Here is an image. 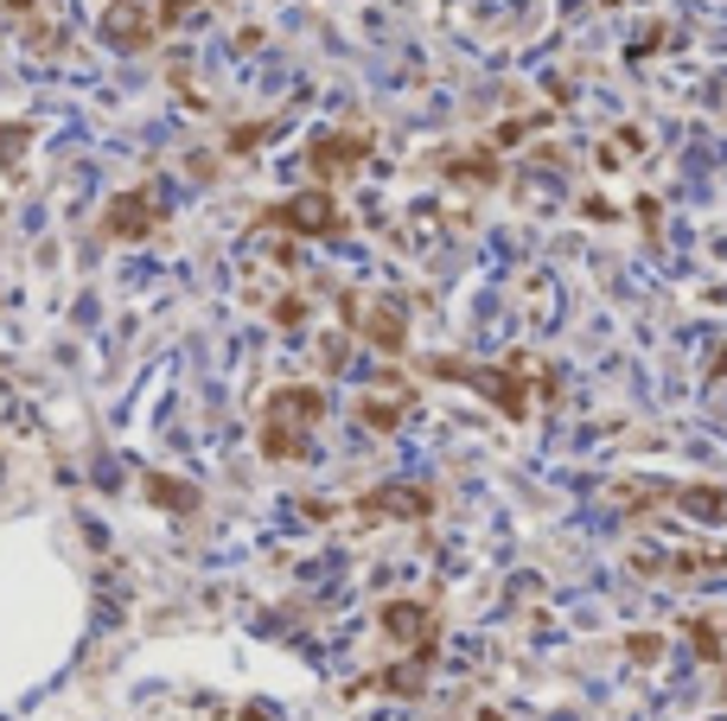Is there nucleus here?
Returning <instances> with one entry per match:
<instances>
[{"label": "nucleus", "instance_id": "nucleus-1", "mask_svg": "<svg viewBox=\"0 0 727 721\" xmlns=\"http://www.w3.org/2000/svg\"><path fill=\"white\" fill-rule=\"evenodd\" d=\"M428 370L434 377H447V384H467L479 389V396H492L498 415H511V422H523L530 415V364L523 358H504V364H460V358H428Z\"/></svg>", "mask_w": 727, "mask_h": 721}, {"label": "nucleus", "instance_id": "nucleus-2", "mask_svg": "<svg viewBox=\"0 0 727 721\" xmlns=\"http://www.w3.org/2000/svg\"><path fill=\"white\" fill-rule=\"evenodd\" d=\"M632 562V575H645V581H664V588H702V581H715V575H727V549H715V542H676V549H632L625 556Z\"/></svg>", "mask_w": 727, "mask_h": 721}, {"label": "nucleus", "instance_id": "nucleus-3", "mask_svg": "<svg viewBox=\"0 0 727 721\" xmlns=\"http://www.w3.org/2000/svg\"><path fill=\"white\" fill-rule=\"evenodd\" d=\"M256 224L287 231V236H332L338 224H345V211H338V199L326 192V185H307V192H294V199H281V205H268Z\"/></svg>", "mask_w": 727, "mask_h": 721}, {"label": "nucleus", "instance_id": "nucleus-4", "mask_svg": "<svg viewBox=\"0 0 727 721\" xmlns=\"http://www.w3.org/2000/svg\"><path fill=\"white\" fill-rule=\"evenodd\" d=\"M0 27L39 58L64 52V13H58V0H0Z\"/></svg>", "mask_w": 727, "mask_h": 721}, {"label": "nucleus", "instance_id": "nucleus-5", "mask_svg": "<svg viewBox=\"0 0 727 721\" xmlns=\"http://www.w3.org/2000/svg\"><path fill=\"white\" fill-rule=\"evenodd\" d=\"M160 217H166L160 185H129V192H115L103 205V224H96V231H103L109 243H141V236H154Z\"/></svg>", "mask_w": 727, "mask_h": 721}, {"label": "nucleus", "instance_id": "nucleus-6", "mask_svg": "<svg viewBox=\"0 0 727 721\" xmlns=\"http://www.w3.org/2000/svg\"><path fill=\"white\" fill-rule=\"evenodd\" d=\"M319 422H326V389H313V384H281V389H268V403H262V428H281V435L313 440Z\"/></svg>", "mask_w": 727, "mask_h": 721}, {"label": "nucleus", "instance_id": "nucleus-7", "mask_svg": "<svg viewBox=\"0 0 727 721\" xmlns=\"http://www.w3.org/2000/svg\"><path fill=\"white\" fill-rule=\"evenodd\" d=\"M364 160H370V129H332V134H319V141L307 148V173L332 192V180L364 173Z\"/></svg>", "mask_w": 727, "mask_h": 721}, {"label": "nucleus", "instance_id": "nucleus-8", "mask_svg": "<svg viewBox=\"0 0 727 721\" xmlns=\"http://www.w3.org/2000/svg\"><path fill=\"white\" fill-rule=\"evenodd\" d=\"M345 319H351V333L364 345H377L383 358H396L402 345H409V326H402V307L396 301H358V294H345Z\"/></svg>", "mask_w": 727, "mask_h": 721}, {"label": "nucleus", "instance_id": "nucleus-9", "mask_svg": "<svg viewBox=\"0 0 727 721\" xmlns=\"http://www.w3.org/2000/svg\"><path fill=\"white\" fill-rule=\"evenodd\" d=\"M428 166H434L447 185H460V192H492V185L504 180L492 141H479V148H447V154H434Z\"/></svg>", "mask_w": 727, "mask_h": 721}, {"label": "nucleus", "instance_id": "nucleus-10", "mask_svg": "<svg viewBox=\"0 0 727 721\" xmlns=\"http://www.w3.org/2000/svg\"><path fill=\"white\" fill-rule=\"evenodd\" d=\"M377 626H383L396 644H409L416 658H421V651H434V632H441V619H434V607H428V600H390Z\"/></svg>", "mask_w": 727, "mask_h": 721}, {"label": "nucleus", "instance_id": "nucleus-11", "mask_svg": "<svg viewBox=\"0 0 727 721\" xmlns=\"http://www.w3.org/2000/svg\"><path fill=\"white\" fill-rule=\"evenodd\" d=\"M434 511V491L428 486H377V491H364L358 498V517H428Z\"/></svg>", "mask_w": 727, "mask_h": 721}, {"label": "nucleus", "instance_id": "nucleus-12", "mask_svg": "<svg viewBox=\"0 0 727 721\" xmlns=\"http://www.w3.org/2000/svg\"><path fill=\"white\" fill-rule=\"evenodd\" d=\"M103 39L115 45V52H147V45L160 39V32H154V13H141V7H129V0H122V7H109V13H103Z\"/></svg>", "mask_w": 727, "mask_h": 721}, {"label": "nucleus", "instance_id": "nucleus-13", "mask_svg": "<svg viewBox=\"0 0 727 721\" xmlns=\"http://www.w3.org/2000/svg\"><path fill=\"white\" fill-rule=\"evenodd\" d=\"M39 141V122H0V173L27 180V148Z\"/></svg>", "mask_w": 727, "mask_h": 721}, {"label": "nucleus", "instance_id": "nucleus-14", "mask_svg": "<svg viewBox=\"0 0 727 721\" xmlns=\"http://www.w3.org/2000/svg\"><path fill=\"white\" fill-rule=\"evenodd\" d=\"M670 505H683V511L702 517V524H721V517H727V491H715V486H676Z\"/></svg>", "mask_w": 727, "mask_h": 721}, {"label": "nucleus", "instance_id": "nucleus-15", "mask_svg": "<svg viewBox=\"0 0 727 721\" xmlns=\"http://www.w3.org/2000/svg\"><path fill=\"white\" fill-rule=\"evenodd\" d=\"M632 154H645V129H632V122H625L620 134H606V141H600V173H620Z\"/></svg>", "mask_w": 727, "mask_h": 721}, {"label": "nucleus", "instance_id": "nucleus-16", "mask_svg": "<svg viewBox=\"0 0 727 721\" xmlns=\"http://www.w3.org/2000/svg\"><path fill=\"white\" fill-rule=\"evenodd\" d=\"M358 422H364V428H377V435H390L396 422H402V403H390V396H364Z\"/></svg>", "mask_w": 727, "mask_h": 721}, {"label": "nucleus", "instance_id": "nucleus-17", "mask_svg": "<svg viewBox=\"0 0 727 721\" xmlns=\"http://www.w3.org/2000/svg\"><path fill=\"white\" fill-rule=\"evenodd\" d=\"M147 498H154V505H173V511H192V505H198V491L180 486V479H166V473L147 479Z\"/></svg>", "mask_w": 727, "mask_h": 721}, {"label": "nucleus", "instance_id": "nucleus-18", "mask_svg": "<svg viewBox=\"0 0 727 721\" xmlns=\"http://www.w3.org/2000/svg\"><path fill=\"white\" fill-rule=\"evenodd\" d=\"M543 129H549V115H511V122H498L492 148H523L530 134H543Z\"/></svg>", "mask_w": 727, "mask_h": 721}, {"label": "nucleus", "instance_id": "nucleus-19", "mask_svg": "<svg viewBox=\"0 0 727 721\" xmlns=\"http://www.w3.org/2000/svg\"><path fill=\"white\" fill-rule=\"evenodd\" d=\"M275 134H281V122H243L231 134V154H256L262 141H275Z\"/></svg>", "mask_w": 727, "mask_h": 721}, {"label": "nucleus", "instance_id": "nucleus-20", "mask_svg": "<svg viewBox=\"0 0 727 721\" xmlns=\"http://www.w3.org/2000/svg\"><path fill=\"white\" fill-rule=\"evenodd\" d=\"M192 7H211V0H154V32L185 27V13H192Z\"/></svg>", "mask_w": 727, "mask_h": 721}, {"label": "nucleus", "instance_id": "nucleus-21", "mask_svg": "<svg viewBox=\"0 0 727 721\" xmlns=\"http://www.w3.org/2000/svg\"><path fill=\"white\" fill-rule=\"evenodd\" d=\"M300 319H307V301H300V294L275 301V326H300Z\"/></svg>", "mask_w": 727, "mask_h": 721}, {"label": "nucleus", "instance_id": "nucleus-22", "mask_svg": "<svg viewBox=\"0 0 727 721\" xmlns=\"http://www.w3.org/2000/svg\"><path fill=\"white\" fill-rule=\"evenodd\" d=\"M479 721H504V715H498V709H479Z\"/></svg>", "mask_w": 727, "mask_h": 721}, {"label": "nucleus", "instance_id": "nucleus-23", "mask_svg": "<svg viewBox=\"0 0 727 721\" xmlns=\"http://www.w3.org/2000/svg\"><path fill=\"white\" fill-rule=\"evenodd\" d=\"M600 7H620V0H600Z\"/></svg>", "mask_w": 727, "mask_h": 721}, {"label": "nucleus", "instance_id": "nucleus-24", "mask_svg": "<svg viewBox=\"0 0 727 721\" xmlns=\"http://www.w3.org/2000/svg\"><path fill=\"white\" fill-rule=\"evenodd\" d=\"M109 7H122V0H109Z\"/></svg>", "mask_w": 727, "mask_h": 721}]
</instances>
